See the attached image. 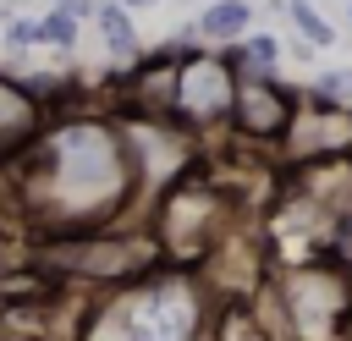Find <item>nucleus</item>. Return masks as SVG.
Segmentation results:
<instances>
[{
  "label": "nucleus",
  "mask_w": 352,
  "mask_h": 341,
  "mask_svg": "<svg viewBox=\"0 0 352 341\" xmlns=\"http://www.w3.org/2000/svg\"><path fill=\"white\" fill-rule=\"evenodd\" d=\"M99 33H104V50L116 60H138V28H132V11L126 0H99Z\"/></svg>",
  "instance_id": "f257e3e1"
},
{
  "label": "nucleus",
  "mask_w": 352,
  "mask_h": 341,
  "mask_svg": "<svg viewBox=\"0 0 352 341\" xmlns=\"http://www.w3.org/2000/svg\"><path fill=\"white\" fill-rule=\"evenodd\" d=\"M248 22H253V6H248V0H214V6H204L198 33H204V38H242Z\"/></svg>",
  "instance_id": "f03ea898"
},
{
  "label": "nucleus",
  "mask_w": 352,
  "mask_h": 341,
  "mask_svg": "<svg viewBox=\"0 0 352 341\" xmlns=\"http://www.w3.org/2000/svg\"><path fill=\"white\" fill-rule=\"evenodd\" d=\"M286 16H292V28L302 33V44H314V50H330V44H336V28H330L308 0H286Z\"/></svg>",
  "instance_id": "7ed1b4c3"
},
{
  "label": "nucleus",
  "mask_w": 352,
  "mask_h": 341,
  "mask_svg": "<svg viewBox=\"0 0 352 341\" xmlns=\"http://www.w3.org/2000/svg\"><path fill=\"white\" fill-rule=\"evenodd\" d=\"M236 60H242L248 72H258V77H275V66H280V38H275V33H253V38H242Z\"/></svg>",
  "instance_id": "20e7f679"
},
{
  "label": "nucleus",
  "mask_w": 352,
  "mask_h": 341,
  "mask_svg": "<svg viewBox=\"0 0 352 341\" xmlns=\"http://www.w3.org/2000/svg\"><path fill=\"white\" fill-rule=\"evenodd\" d=\"M38 44L77 50V16H66V11H44V16H38Z\"/></svg>",
  "instance_id": "39448f33"
},
{
  "label": "nucleus",
  "mask_w": 352,
  "mask_h": 341,
  "mask_svg": "<svg viewBox=\"0 0 352 341\" xmlns=\"http://www.w3.org/2000/svg\"><path fill=\"white\" fill-rule=\"evenodd\" d=\"M314 94H319V104H352V66L319 72V77H314Z\"/></svg>",
  "instance_id": "423d86ee"
},
{
  "label": "nucleus",
  "mask_w": 352,
  "mask_h": 341,
  "mask_svg": "<svg viewBox=\"0 0 352 341\" xmlns=\"http://www.w3.org/2000/svg\"><path fill=\"white\" fill-rule=\"evenodd\" d=\"M28 44H38V22H11V28H6V50L22 55Z\"/></svg>",
  "instance_id": "0eeeda50"
},
{
  "label": "nucleus",
  "mask_w": 352,
  "mask_h": 341,
  "mask_svg": "<svg viewBox=\"0 0 352 341\" xmlns=\"http://www.w3.org/2000/svg\"><path fill=\"white\" fill-rule=\"evenodd\" d=\"M55 11H66V16H99V0H55Z\"/></svg>",
  "instance_id": "6e6552de"
},
{
  "label": "nucleus",
  "mask_w": 352,
  "mask_h": 341,
  "mask_svg": "<svg viewBox=\"0 0 352 341\" xmlns=\"http://www.w3.org/2000/svg\"><path fill=\"white\" fill-rule=\"evenodd\" d=\"M126 6H160V0H126Z\"/></svg>",
  "instance_id": "1a4fd4ad"
},
{
  "label": "nucleus",
  "mask_w": 352,
  "mask_h": 341,
  "mask_svg": "<svg viewBox=\"0 0 352 341\" xmlns=\"http://www.w3.org/2000/svg\"><path fill=\"white\" fill-rule=\"evenodd\" d=\"M192 6H214V0H192Z\"/></svg>",
  "instance_id": "9d476101"
},
{
  "label": "nucleus",
  "mask_w": 352,
  "mask_h": 341,
  "mask_svg": "<svg viewBox=\"0 0 352 341\" xmlns=\"http://www.w3.org/2000/svg\"><path fill=\"white\" fill-rule=\"evenodd\" d=\"M346 16H352V6H346Z\"/></svg>",
  "instance_id": "9b49d317"
},
{
  "label": "nucleus",
  "mask_w": 352,
  "mask_h": 341,
  "mask_svg": "<svg viewBox=\"0 0 352 341\" xmlns=\"http://www.w3.org/2000/svg\"><path fill=\"white\" fill-rule=\"evenodd\" d=\"M346 6H352V0H346Z\"/></svg>",
  "instance_id": "f8f14e48"
},
{
  "label": "nucleus",
  "mask_w": 352,
  "mask_h": 341,
  "mask_svg": "<svg viewBox=\"0 0 352 341\" xmlns=\"http://www.w3.org/2000/svg\"><path fill=\"white\" fill-rule=\"evenodd\" d=\"M6 6H11V0H6Z\"/></svg>",
  "instance_id": "ddd939ff"
}]
</instances>
